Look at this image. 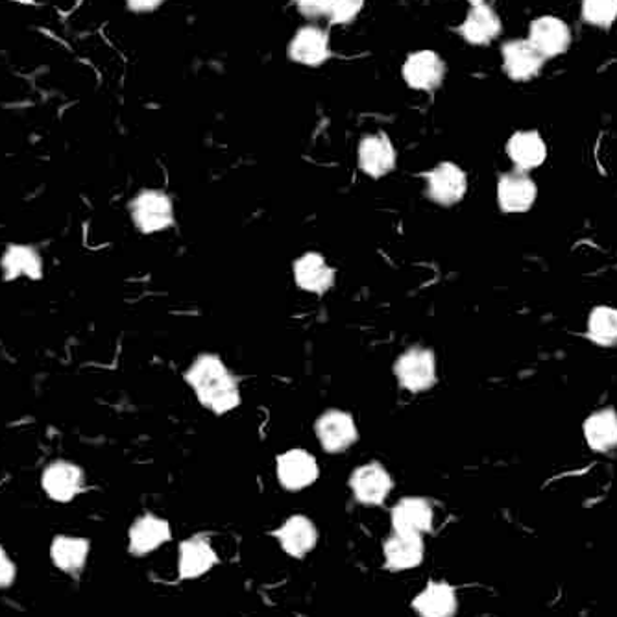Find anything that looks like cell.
I'll return each mask as SVG.
<instances>
[{
	"instance_id": "obj_17",
	"label": "cell",
	"mask_w": 617,
	"mask_h": 617,
	"mask_svg": "<svg viewBox=\"0 0 617 617\" xmlns=\"http://www.w3.org/2000/svg\"><path fill=\"white\" fill-rule=\"evenodd\" d=\"M399 383L412 392L425 391L434 385L436 365L431 349L415 348L402 355L396 362Z\"/></svg>"
},
{
	"instance_id": "obj_27",
	"label": "cell",
	"mask_w": 617,
	"mask_h": 617,
	"mask_svg": "<svg viewBox=\"0 0 617 617\" xmlns=\"http://www.w3.org/2000/svg\"><path fill=\"white\" fill-rule=\"evenodd\" d=\"M587 336L601 348H617V307H593L588 314Z\"/></svg>"
},
{
	"instance_id": "obj_21",
	"label": "cell",
	"mask_w": 617,
	"mask_h": 617,
	"mask_svg": "<svg viewBox=\"0 0 617 617\" xmlns=\"http://www.w3.org/2000/svg\"><path fill=\"white\" fill-rule=\"evenodd\" d=\"M507 156L516 171L531 172L544 165L547 159V145L536 129H521L510 135L507 141Z\"/></svg>"
},
{
	"instance_id": "obj_1",
	"label": "cell",
	"mask_w": 617,
	"mask_h": 617,
	"mask_svg": "<svg viewBox=\"0 0 617 617\" xmlns=\"http://www.w3.org/2000/svg\"><path fill=\"white\" fill-rule=\"evenodd\" d=\"M187 381L206 407L224 415L238 405V386L224 362L214 355L198 357L187 372Z\"/></svg>"
},
{
	"instance_id": "obj_33",
	"label": "cell",
	"mask_w": 617,
	"mask_h": 617,
	"mask_svg": "<svg viewBox=\"0 0 617 617\" xmlns=\"http://www.w3.org/2000/svg\"><path fill=\"white\" fill-rule=\"evenodd\" d=\"M471 7H479V4H489L490 0H468Z\"/></svg>"
},
{
	"instance_id": "obj_24",
	"label": "cell",
	"mask_w": 617,
	"mask_h": 617,
	"mask_svg": "<svg viewBox=\"0 0 617 617\" xmlns=\"http://www.w3.org/2000/svg\"><path fill=\"white\" fill-rule=\"evenodd\" d=\"M587 446L595 453H612L617 449V412L612 407L595 410L582 423Z\"/></svg>"
},
{
	"instance_id": "obj_19",
	"label": "cell",
	"mask_w": 617,
	"mask_h": 617,
	"mask_svg": "<svg viewBox=\"0 0 617 617\" xmlns=\"http://www.w3.org/2000/svg\"><path fill=\"white\" fill-rule=\"evenodd\" d=\"M428 193L441 206H455L465 198L468 177L455 163H441L428 172Z\"/></svg>"
},
{
	"instance_id": "obj_8",
	"label": "cell",
	"mask_w": 617,
	"mask_h": 617,
	"mask_svg": "<svg viewBox=\"0 0 617 617\" xmlns=\"http://www.w3.org/2000/svg\"><path fill=\"white\" fill-rule=\"evenodd\" d=\"M272 536L277 540L283 553L294 560H301L311 555L312 551L317 550L320 539L314 521L304 514H294L287 518L282 526L272 531Z\"/></svg>"
},
{
	"instance_id": "obj_20",
	"label": "cell",
	"mask_w": 617,
	"mask_h": 617,
	"mask_svg": "<svg viewBox=\"0 0 617 617\" xmlns=\"http://www.w3.org/2000/svg\"><path fill=\"white\" fill-rule=\"evenodd\" d=\"M502 17L490 4L471 7L470 12L466 13L465 21L459 25L460 37L471 47H486L494 44L495 39L502 36Z\"/></svg>"
},
{
	"instance_id": "obj_25",
	"label": "cell",
	"mask_w": 617,
	"mask_h": 617,
	"mask_svg": "<svg viewBox=\"0 0 617 617\" xmlns=\"http://www.w3.org/2000/svg\"><path fill=\"white\" fill-rule=\"evenodd\" d=\"M359 165L368 176L381 177L396 165V150L385 134L367 135L359 145Z\"/></svg>"
},
{
	"instance_id": "obj_26",
	"label": "cell",
	"mask_w": 617,
	"mask_h": 617,
	"mask_svg": "<svg viewBox=\"0 0 617 617\" xmlns=\"http://www.w3.org/2000/svg\"><path fill=\"white\" fill-rule=\"evenodd\" d=\"M294 277L304 291L322 294L333 285L335 272L318 254H306L294 264Z\"/></svg>"
},
{
	"instance_id": "obj_23",
	"label": "cell",
	"mask_w": 617,
	"mask_h": 617,
	"mask_svg": "<svg viewBox=\"0 0 617 617\" xmlns=\"http://www.w3.org/2000/svg\"><path fill=\"white\" fill-rule=\"evenodd\" d=\"M433 507L423 497H404L392 508V531L418 532L425 536L433 531Z\"/></svg>"
},
{
	"instance_id": "obj_6",
	"label": "cell",
	"mask_w": 617,
	"mask_h": 617,
	"mask_svg": "<svg viewBox=\"0 0 617 617\" xmlns=\"http://www.w3.org/2000/svg\"><path fill=\"white\" fill-rule=\"evenodd\" d=\"M287 55L301 67H322L331 58L330 34L317 25L301 26L288 41Z\"/></svg>"
},
{
	"instance_id": "obj_11",
	"label": "cell",
	"mask_w": 617,
	"mask_h": 617,
	"mask_svg": "<svg viewBox=\"0 0 617 617\" xmlns=\"http://www.w3.org/2000/svg\"><path fill=\"white\" fill-rule=\"evenodd\" d=\"M539 198V185L529 172H505L497 180V203L505 213H527Z\"/></svg>"
},
{
	"instance_id": "obj_14",
	"label": "cell",
	"mask_w": 617,
	"mask_h": 617,
	"mask_svg": "<svg viewBox=\"0 0 617 617\" xmlns=\"http://www.w3.org/2000/svg\"><path fill=\"white\" fill-rule=\"evenodd\" d=\"M410 608L418 617H457L459 595L447 581L431 579L410 601Z\"/></svg>"
},
{
	"instance_id": "obj_30",
	"label": "cell",
	"mask_w": 617,
	"mask_h": 617,
	"mask_svg": "<svg viewBox=\"0 0 617 617\" xmlns=\"http://www.w3.org/2000/svg\"><path fill=\"white\" fill-rule=\"evenodd\" d=\"M17 564L13 560V556L4 545L0 544V592L10 590L17 582Z\"/></svg>"
},
{
	"instance_id": "obj_13",
	"label": "cell",
	"mask_w": 617,
	"mask_h": 617,
	"mask_svg": "<svg viewBox=\"0 0 617 617\" xmlns=\"http://www.w3.org/2000/svg\"><path fill=\"white\" fill-rule=\"evenodd\" d=\"M50 563L58 571L76 579L84 573L91 556V540L76 534H55L49 547Z\"/></svg>"
},
{
	"instance_id": "obj_10",
	"label": "cell",
	"mask_w": 617,
	"mask_h": 617,
	"mask_svg": "<svg viewBox=\"0 0 617 617\" xmlns=\"http://www.w3.org/2000/svg\"><path fill=\"white\" fill-rule=\"evenodd\" d=\"M527 39L536 47L545 60H551L568 52L573 36L568 23L563 18L556 15H540L532 18Z\"/></svg>"
},
{
	"instance_id": "obj_34",
	"label": "cell",
	"mask_w": 617,
	"mask_h": 617,
	"mask_svg": "<svg viewBox=\"0 0 617 617\" xmlns=\"http://www.w3.org/2000/svg\"><path fill=\"white\" fill-rule=\"evenodd\" d=\"M10 2H17V4H28L32 0H10Z\"/></svg>"
},
{
	"instance_id": "obj_29",
	"label": "cell",
	"mask_w": 617,
	"mask_h": 617,
	"mask_svg": "<svg viewBox=\"0 0 617 617\" xmlns=\"http://www.w3.org/2000/svg\"><path fill=\"white\" fill-rule=\"evenodd\" d=\"M367 0H331L325 18L331 25H349L359 17Z\"/></svg>"
},
{
	"instance_id": "obj_4",
	"label": "cell",
	"mask_w": 617,
	"mask_h": 617,
	"mask_svg": "<svg viewBox=\"0 0 617 617\" xmlns=\"http://www.w3.org/2000/svg\"><path fill=\"white\" fill-rule=\"evenodd\" d=\"M129 214L137 230L147 235L163 232L174 222L171 198L161 190H141L129 202Z\"/></svg>"
},
{
	"instance_id": "obj_18",
	"label": "cell",
	"mask_w": 617,
	"mask_h": 617,
	"mask_svg": "<svg viewBox=\"0 0 617 617\" xmlns=\"http://www.w3.org/2000/svg\"><path fill=\"white\" fill-rule=\"evenodd\" d=\"M44 256L30 245H8L0 256V272L7 282L32 280L37 282L44 277Z\"/></svg>"
},
{
	"instance_id": "obj_3",
	"label": "cell",
	"mask_w": 617,
	"mask_h": 617,
	"mask_svg": "<svg viewBox=\"0 0 617 617\" xmlns=\"http://www.w3.org/2000/svg\"><path fill=\"white\" fill-rule=\"evenodd\" d=\"M446 62L434 50H415L405 58L402 76L405 84L415 91H436L446 79Z\"/></svg>"
},
{
	"instance_id": "obj_31",
	"label": "cell",
	"mask_w": 617,
	"mask_h": 617,
	"mask_svg": "<svg viewBox=\"0 0 617 617\" xmlns=\"http://www.w3.org/2000/svg\"><path fill=\"white\" fill-rule=\"evenodd\" d=\"M331 0H293L294 8L307 18H325Z\"/></svg>"
},
{
	"instance_id": "obj_9",
	"label": "cell",
	"mask_w": 617,
	"mask_h": 617,
	"mask_svg": "<svg viewBox=\"0 0 617 617\" xmlns=\"http://www.w3.org/2000/svg\"><path fill=\"white\" fill-rule=\"evenodd\" d=\"M385 568L410 571L420 568L425 558V536L418 532L392 531L383 544Z\"/></svg>"
},
{
	"instance_id": "obj_7",
	"label": "cell",
	"mask_w": 617,
	"mask_h": 617,
	"mask_svg": "<svg viewBox=\"0 0 617 617\" xmlns=\"http://www.w3.org/2000/svg\"><path fill=\"white\" fill-rule=\"evenodd\" d=\"M219 564V553L202 534L182 540L177 545V577L182 581H196L211 573Z\"/></svg>"
},
{
	"instance_id": "obj_2",
	"label": "cell",
	"mask_w": 617,
	"mask_h": 617,
	"mask_svg": "<svg viewBox=\"0 0 617 617\" xmlns=\"http://www.w3.org/2000/svg\"><path fill=\"white\" fill-rule=\"evenodd\" d=\"M39 484L50 502L67 505L87 489L86 471L71 460L55 459L45 466Z\"/></svg>"
},
{
	"instance_id": "obj_12",
	"label": "cell",
	"mask_w": 617,
	"mask_h": 617,
	"mask_svg": "<svg viewBox=\"0 0 617 617\" xmlns=\"http://www.w3.org/2000/svg\"><path fill=\"white\" fill-rule=\"evenodd\" d=\"M502 63L503 71L513 82H529L542 73L545 58L527 37H520L503 45Z\"/></svg>"
},
{
	"instance_id": "obj_28",
	"label": "cell",
	"mask_w": 617,
	"mask_h": 617,
	"mask_svg": "<svg viewBox=\"0 0 617 617\" xmlns=\"http://www.w3.org/2000/svg\"><path fill=\"white\" fill-rule=\"evenodd\" d=\"M581 17L593 28L610 30L617 21V0H581Z\"/></svg>"
},
{
	"instance_id": "obj_15",
	"label": "cell",
	"mask_w": 617,
	"mask_h": 617,
	"mask_svg": "<svg viewBox=\"0 0 617 617\" xmlns=\"http://www.w3.org/2000/svg\"><path fill=\"white\" fill-rule=\"evenodd\" d=\"M392 477L380 462L359 466L349 479L354 497L367 507H380L392 492Z\"/></svg>"
},
{
	"instance_id": "obj_32",
	"label": "cell",
	"mask_w": 617,
	"mask_h": 617,
	"mask_svg": "<svg viewBox=\"0 0 617 617\" xmlns=\"http://www.w3.org/2000/svg\"><path fill=\"white\" fill-rule=\"evenodd\" d=\"M124 2H126V8H128L129 12L152 13L158 8L163 7L165 0H124Z\"/></svg>"
},
{
	"instance_id": "obj_22",
	"label": "cell",
	"mask_w": 617,
	"mask_h": 617,
	"mask_svg": "<svg viewBox=\"0 0 617 617\" xmlns=\"http://www.w3.org/2000/svg\"><path fill=\"white\" fill-rule=\"evenodd\" d=\"M317 434L322 447L330 453L346 452L357 442L354 418L341 410L325 412L317 422Z\"/></svg>"
},
{
	"instance_id": "obj_16",
	"label": "cell",
	"mask_w": 617,
	"mask_h": 617,
	"mask_svg": "<svg viewBox=\"0 0 617 617\" xmlns=\"http://www.w3.org/2000/svg\"><path fill=\"white\" fill-rule=\"evenodd\" d=\"M275 473L283 489L291 492H300L317 483L318 462L311 453L304 449H291L277 457Z\"/></svg>"
},
{
	"instance_id": "obj_5",
	"label": "cell",
	"mask_w": 617,
	"mask_h": 617,
	"mask_svg": "<svg viewBox=\"0 0 617 617\" xmlns=\"http://www.w3.org/2000/svg\"><path fill=\"white\" fill-rule=\"evenodd\" d=\"M172 542L171 521L158 514L137 516L128 529V553L135 558L153 555L156 551Z\"/></svg>"
}]
</instances>
